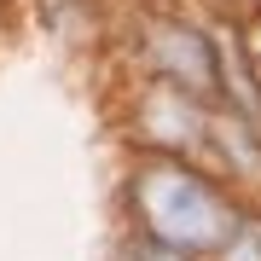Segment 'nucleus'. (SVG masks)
Instances as JSON below:
<instances>
[{
  "label": "nucleus",
  "mask_w": 261,
  "mask_h": 261,
  "mask_svg": "<svg viewBox=\"0 0 261 261\" xmlns=\"http://www.w3.org/2000/svg\"><path fill=\"white\" fill-rule=\"evenodd\" d=\"M140 215H145V226H151L157 244L186 250V255L221 250L226 232L238 226L232 203L209 180H197L192 168H180V163H151L140 174Z\"/></svg>",
  "instance_id": "1"
},
{
  "label": "nucleus",
  "mask_w": 261,
  "mask_h": 261,
  "mask_svg": "<svg viewBox=\"0 0 261 261\" xmlns=\"http://www.w3.org/2000/svg\"><path fill=\"white\" fill-rule=\"evenodd\" d=\"M151 64L168 70L180 87H197V93H215V53L203 47V35L192 29H151Z\"/></svg>",
  "instance_id": "2"
},
{
  "label": "nucleus",
  "mask_w": 261,
  "mask_h": 261,
  "mask_svg": "<svg viewBox=\"0 0 261 261\" xmlns=\"http://www.w3.org/2000/svg\"><path fill=\"white\" fill-rule=\"evenodd\" d=\"M221 255L226 261H261V221H238L232 232H226Z\"/></svg>",
  "instance_id": "3"
},
{
  "label": "nucleus",
  "mask_w": 261,
  "mask_h": 261,
  "mask_svg": "<svg viewBox=\"0 0 261 261\" xmlns=\"http://www.w3.org/2000/svg\"><path fill=\"white\" fill-rule=\"evenodd\" d=\"M140 261H186V250H168V244H151Z\"/></svg>",
  "instance_id": "4"
}]
</instances>
